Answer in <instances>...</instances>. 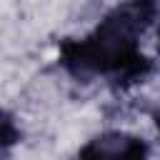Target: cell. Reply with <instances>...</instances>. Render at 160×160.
Returning a JSON list of instances; mask_svg holds the SVG:
<instances>
[{
    "label": "cell",
    "mask_w": 160,
    "mask_h": 160,
    "mask_svg": "<svg viewBox=\"0 0 160 160\" xmlns=\"http://www.w3.org/2000/svg\"><path fill=\"white\" fill-rule=\"evenodd\" d=\"M155 8L138 0L110 10L85 38L68 40L60 48V62L82 80H110L132 85L142 80L152 62L142 52V32L152 22Z\"/></svg>",
    "instance_id": "obj_1"
},
{
    "label": "cell",
    "mask_w": 160,
    "mask_h": 160,
    "mask_svg": "<svg viewBox=\"0 0 160 160\" xmlns=\"http://www.w3.org/2000/svg\"><path fill=\"white\" fill-rule=\"evenodd\" d=\"M80 155H92V158H130V155H140L145 158L148 155V145L142 138L138 135H130V132H122V130H108V132H100L98 138H92L82 150Z\"/></svg>",
    "instance_id": "obj_2"
}]
</instances>
